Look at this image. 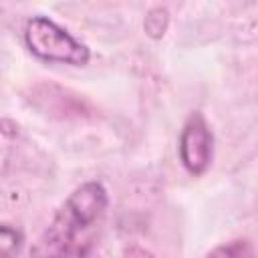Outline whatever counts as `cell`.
I'll list each match as a JSON object with an SVG mask.
<instances>
[{
	"mask_svg": "<svg viewBox=\"0 0 258 258\" xmlns=\"http://www.w3.org/2000/svg\"><path fill=\"white\" fill-rule=\"evenodd\" d=\"M107 206L109 196L101 181L93 179L75 187L32 244L30 258H89Z\"/></svg>",
	"mask_w": 258,
	"mask_h": 258,
	"instance_id": "cell-1",
	"label": "cell"
},
{
	"mask_svg": "<svg viewBox=\"0 0 258 258\" xmlns=\"http://www.w3.org/2000/svg\"><path fill=\"white\" fill-rule=\"evenodd\" d=\"M24 42L34 56L48 62L83 67L91 58L87 44L77 40L67 28L58 26L46 16H32L26 22Z\"/></svg>",
	"mask_w": 258,
	"mask_h": 258,
	"instance_id": "cell-2",
	"label": "cell"
},
{
	"mask_svg": "<svg viewBox=\"0 0 258 258\" xmlns=\"http://www.w3.org/2000/svg\"><path fill=\"white\" fill-rule=\"evenodd\" d=\"M179 159L183 167L191 175H202L210 161H212V149H214V137L212 131L204 119L202 113H191L187 121L183 123V129L179 133Z\"/></svg>",
	"mask_w": 258,
	"mask_h": 258,
	"instance_id": "cell-3",
	"label": "cell"
},
{
	"mask_svg": "<svg viewBox=\"0 0 258 258\" xmlns=\"http://www.w3.org/2000/svg\"><path fill=\"white\" fill-rule=\"evenodd\" d=\"M206 258H256V252L246 238H236L216 246Z\"/></svg>",
	"mask_w": 258,
	"mask_h": 258,
	"instance_id": "cell-4",
	"label": "cell"
},
{
	"mask_svg": "<svg viewBox=\"0 0 258 258\" xmlns=\"http://www.w3.org/2000/svg\"><path fill=\"white\" fill-rule=\"evenodd\" d=\"M22 246V232L12 228L10 224L0 226V256L2 258H16Z\"/></svg>",
	"mask_w": 258,
	"mask_h": 258,
	"instance_id": "cell-5",
	"label": "cell"
},
{
	"mask_svg": "<svg viewBox=\"0 0 258 258\" xmlns=\"http://www.w3.org/2000/svg\"><path fill=\"white\" fill-rule=\"evenodd\" d=\"M123 258H155V254H153V252H149L147 248L139 246V244H131V246H127V248H125Z\"/></svg>",
	"mask_w": 258,
	"mask_h": 258,
	"instance_id": "cell-6",
	"label": "cell"
}]
</instances>
